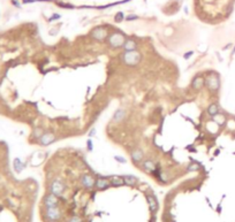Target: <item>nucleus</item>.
Segmentation results:
<instances>
[{"instance_id": "obj_1", "label": "nucleus", "mask_w": 235, "mask_h": 222, "mask_svg": "<svg viewBox=\"0 0 235 222\" xmlns=\"http://www.w3.org/2000/svg\"><path fill=\"white\" fill-rule=\"evenodd\" d=\"M123 61L129 66H136L141 61V54L137 51H126L123 54Z\"/></svg>"}, {"instance_id": "obj_15", "label": "nucleus", "mask_w": 235, "mask_h": 222, "mask_svg": "<svg viewBox=\"0 0 235 222\" xmlns=\"http://www.w3.org/2000/svg\"><path fill=\"white\" fill-rule=\"evenodd\" d=\"M111 184H113V185H115V187H119V185L125 184V180H123V177L113 176V177L111 178Z\"/></svg>"}, {"instance_id": "obj_2", "label": "nucleus", "mask_w": 235, "mask_h": 222, "mask_svg": "<svg viewBox=\"0 0 235 222\" xmlns=\"http://www.w3.org/2000/svg\"><path fill=\"white\" fill-rule=\"evenodd\" d=\"M125 37L121 35V34H118V32H115V34H112V35L109 37V44L111 45L112 47H120V46H123V44H125Z\"/></svg>"}, {"instance_id": "obj_12", "label": "nucleus", "mask_w": 235, "mask_h": 222, "mask_svg": "<svg viewBox=\"0 0 235 222\" xmlns=\"http://www.w3.org/2000/svg\"><path fill=\"white\" fill-rule=\"evenodd\" d=\"M143 168L145 171H155L156 170V165L153 164V161H151V160H146V161H144L143 162Z\"/></svg>"}, {"instance_id": "obj_4", "label": "nucleus", "mask_w": 235, "mask_h": 222, "mask_svg": "<svg viewBox=\"0 0 235 222\" xmlns=\"http://www.w3.org/2000/svg\"><path fill=\"white\" fill-rule=\"evenodd\" d=\"M206 85L209 87V89L211 90V91H216V90H218L219 89V77L217 75H210V76H207L206 78Z\"/></svg>"}, {"instance_id": "obj_9", "label": "nucleus", "mask_w": 235, "mask_h": 222, "mask_svg": "<svg viewBox=\"0 0 235 222\" xmlns=\"http://www.w3.org/2000/svg\"><path fill=\"white\" fill-rule=\"evenodd\" d=\"M45 205H46V208L47 207H55L58 205V198L55 194H50V196H47L45 199Z\"/></svg>"}, {"instance_id": "obj_5", "label": "nucleus", "mask_w": 235, "mask_h": 222, "mask_svg": "<svg viewBox=\"0 0 235 222\" xmlns=\"http://www.w3.org/2000/svg\"><path fill=\"white\" fill-rule=\"evenodd\" d=\"M46 215H47L49 219H51L52 221H55V220H58L60 217L61 214H60V210L55 206V207H47Z\"/></svg>"}, {"instance_id": "obj_21", "label": "nucleus", "mask_w": 235, "mask_h": 222, "mask_svg": "<svg viewBox=\"0 0 235 222\" xmlns=\"http://www.w3.org/2000/svg\"><path fill=\"white\" fill-rule=\"evenodd\" d=\"M35 135H36V137H42V135H43V132H42V129H36V131H35Z\"/></svg>"}, {"instance_id": "obj_3", "label": "nucleus", "mask_w": 235, "mask_h": 222, "mask_svg": "<svg viewBox=\"0 0 235 222\" xmlns=\"http://www.w3.org/2000/svg\"><path fill=\"white\" fill-rule=\"evenodd\" d=\"M91 37L97 39V41H104L107 37V30L103 28V27H98V28L92 30Z\"/></svg>"}, {"instance_id": "obj_11", "label": "nucleus", "mask_w": 235, "mask_h": 222, "mask_svg": "<svg viewBox=\"0 0 235 222\" xmlns=\"http://www.w3.org/2000/svg\"><path fill=\"white\" fill-rule=\"evenodd\" d=\"M123 48H125V51H135L136 50V43L133 39H128V41H125Z\"/></svg>"}, {"instance_id": "obj_18", "label": "nucleus", "mask_w": 235, "mask_h": 222, "mask_svg": "<svg viewBox=\"0 0 235 222\" xmlns=\"http://www.w3.org/2000/svg\"><path fill=\"white\" fill-rule=\"evenodd\" d=\"M123 180H125V183L128 185H135L137 183V178L134 176H126V177H123Z\"/></svg>"}, {"instance_id": "obj_20", "label": "nucleus", "mask_w": 235, "mask_h": 222, "mask_svg": "<svg viewBox=\"0 0 235 222\" xmlns=\"http://www.w3.org/2000/svg\"><path fill=\"white\" fill-rule=\"evenodd\" d=\"M123 116H125V112L119 111V112H116V114H115V116H114V120H119V121H120Z\"/></svg>"}, {"instance_id": "obj_6", "label": "nucleus", "mask_w": 235, "mask_h": 222, "mask_svg": "<svg viewBox=\"0 0 235 222\" xmlns=\"http://www.w3.org/2000/svg\"><path fill=\"white\" fill-rule=\"evenodd\" d=\"M40 143L43 145H50L51 143H53L55 140V136L52 134V132H44L42 135V137L39 138Z\"/></svg>"}, {"instance_id": "obj_7", "label": "nucleus", "mask_w": 235, "mask_h": 222, "mask_svg": "<svg viewBox=\"0 0 235 222\" xmlns=\"http://www.w3.org/2000/svg\"><path fill=\"white\" fill-rule=\"evenodd\" d=\"M51 191H52L53 194H55V196H60L63 191L62 183H61V182H59V181H54L51 185Z\"/></svg>"}, {"instance_id": "obj_10", "label": "nucleus", "mask_w": 235, "mask_h": 222, "mask_svg": "<svg viewBox=\"0 0 235 222\" xmlns=\"http://www.w3.org/2000/svg\"><path fill=\"white\" fill-rule=\"evenodd\" d=\"M109 183L111 182L107 178H98L97 181H96V187L98 189H106L109 185Z\"/></svg>"}, {"instance_id": "obj_17", "label": "nucleus", "mask_w": 235, "mask_h": 222, "mask_svg": "<svg viewBox=\"0 0 235 222\" xmlns=\"http://www.w3.org/2000/svg\"><path fill=\"white\" fill-rule=\"evenodd\" d=\"M148 201H149L150 210L152 211V212H155L157 210V201H156V199L152 196H148Z\"/></svg>"}, {"instance_id": "obj_13", "label": "nucleus", "mask_w": 235, "mask_h": 222, "mask_svg": "<svg viewBox=\"0 0 235 222\" xmlns=\"http://www.w3.org/2000/svg\"><path fill=\"white\" fill-rule=\"evenodd\" d=\"M204 83H205V80L203 77H195L194 81H193V87L198 90V89H201L204 85Z\"/></svg>"}, {"instance_id": "obj_16", "label": "nucleus", "mask_w": 235, "mask_h": 222, "mask_svg": "<svg viewBox=\"0 0 235 222\" xmlns=\"http://www.w3.org/2000/svg\"><path fill=\"white\" fill-rule=\"evenodd\" d=\"M218 106L216 105V104H212V105L209 106V108H207V113H209V115H211V116H214V115H217L218 114Z\"/></svg>"}, {"instance_id": "obj_25", "label": "nucleus", "mask_w": 235, "mask_h": 222, "mask_svg": "<svg viewBox=\"0 0 235 222\" xmlns=\"http://www.w3.org/2000/svg\"><path fill=\"white\" fill-rule=\"evenodd\" d=\"M51 222H55V221H51Z\"/></svg>"}, {"instance_id": "obj_19", "label": "nucleus", "mask_w": 235, "mask_h": 222, "mask_svg": "<svg viewBox=\"0 0 235 222\" xmlns=\"http://www.w3.org/2000/svg\"><path fill=\"white\" fill-rule=\"evenodd\" d=\"M213 121L216 123H218V124H223L225 122V116L221 115V114H217V115L213 116Z\"/></svg>"}, {"instance_id": "obj_22", "label": "nucleus", "mask_w": 235, "mask_h": 222, "mask_svg": "<svg viewBox=\"0 0 235 222\" xmlns=\"http://www.w3.org/2000/svg\"><path fill=\"white\" fill-rule=\"evenodd\" d=\"M69 222H82V221H81V219L79 216H74V217H72V220Z\"/></svg>"}, {"instance_id": "obj_8", "label": "nucleus", "mask_w": 235, "mask_h": 222, "mask_svg": "<svg viewBox=\"0 0 235 222\" xmlns=\"http://www.w3.org/2000/svg\"><path fill=\"white\" fill-rule=\"evenodd\" d=\"M82 184L86 188H92L93 185H96V181L91 175H83L82 176Z\"/></svg>"}, {"instance_id": "obj_14", "label": "nucleus", "mask_w": 235, "mask_h": 222, "mask_svg": "<svg viewBox=\"0 0 235 222\" xmlns=\"http://www.w3.org/2000/svg\"><path fill=\"white\" fill-rule=\"evenodd\" d=\"M132 159L135 162H139L143 159V152L141 150H135L132 152Z\"/></svg>"}, {"instance_id": "obj_24", "label": "nucleus", "mask_w": 235, "mask_h": 222, "mask_svg": "<svg viewBox=\"0 0 235 222\" xmlns=\"http://www.w3.org/2000/svg\"><path fill=\"white\" fill-rule=\"evenodd\" d=\"M116 159H118V160H119L120 162H126V161H125V159H123V158H116Z\"/></svg>"}, {"instance_id": "obj_23", "label": "nucleus", "mask_w": 235, "mask_h": 222, "mask_svg": "<svg viewBox=\"0 0 235 222\" xmlns=\"http://www.w3.org/2000/svg\"><path fill=\"white\" fill-rule=\"evenodd\" d=\"M193 168H198V166H197V165H191V166L189 167V169L193 170Z\"/></svg>"}]
</instances>
